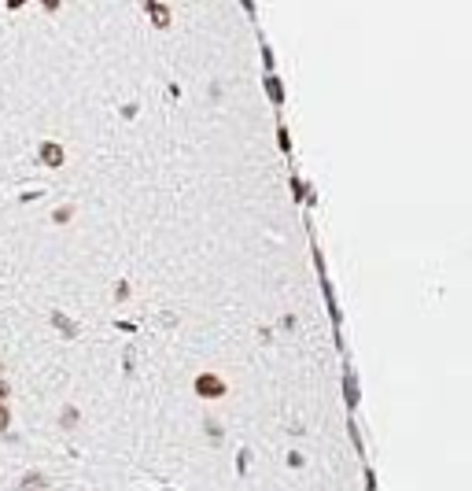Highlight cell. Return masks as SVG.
<instances>
[{"label": "cell", "mask_w": 472, "mask_h": 491, "mask_svg": "<svg viewBox=\"0 0 472 491\" xmlns=\"http://www.w3.org/2000/svg\"><path fill=\"white\" fill-rule=\"evenodd\" d=\"M196 392L207 399H218V396H225V384L214 377V373H203V377H196Z\"/></svg>", "instance_id": "1"}, {"label": "cell", "mask_w": 472, "mask_h": 491, "mask_svg": "<svg viewBox=\"0 0 472 491\" xmlns=\"http://www.w3.org/2000/svg\"><path fill=\"white\" fill-rule=\"evenodd\" d=\"M41 163H45V166H52V170H59L63 166V159H67V155H63V148L56 144V141H45V144H41Z\"/></svg>", "instance_id": "2"}, {"label": "cell", "mask_w": 472, "mask_h": 491, "mask_svg": "<svg viewBox=\"0 0 472 491\" xmlns=\"http://www.w3.org/2000/svg\"><path fill=\"white\" fill-rule=\"evenodd\" d=\"M144 8L152 12V19H155V26H159V30H166V26H170V8H163L159 0H144Z\"/></svg>", "instance_id": "3"}, {"label": "cell", "mask_w": 472, "mask_h": 491, "mask_svg": "<svg viewBox=\"0 0 472 491\" xmlns=\"http://www.w3.org/2000/svg\"><path fill=\"white\" fill-rule=\"evenodd\" d=\"M19 491H48V480L41 473H26L23 484H19Z\"/></svg>", "instance_id": "4"}, {"label": "cell", "mask_w": 472, "mask_h": 491, "mask_svg": "<svg viewBox=\"0 0 472 491\" xmlns=\"http://www.w3.org/2000/svg\"><path fill=\"white\" fill-rule=\"evenodd\" d=\"M8 421H12V418H8V407H4V403H0V432L8 429Z\"/></svg>", "instance_id": "5"}, {"label": "cell", "mask_w": 472, "mask_h": 491, "mask_svg": "<svg viewBox=\"0 0 472 491\" xmlns=\"http://www.w3.org/2000/svg\"><path fill=\"white\" fill-rule=\"evenodd\" d=\"M26 4V0H8V8H12V12H15V8H23Z\"/></svg>", "instance_id": "6"}, {"label": "cell", "mask_w": 472, "mask_h": 491, "mask_svg": "<svg viewBox=\"0 0 472 491\" xmlns=\"http://www.w3.org/2000/svg\"><path fill=\"white\" fill-rule=\"evenodd\" d=\"M4 399H8V384L0 381V403H4Z\"/></svg>", "instance_id": "7"}, {"label": "cell", "mask_w": 472, "mask_h": 491, "mask_svg": "<svg viewBox=\"0 0 472 491\" xmlns=\"http://www.w3.org/2000/svg\"><path fill=\"white\" fill-rule=\"evenodd\" d=\"M45 8H48V12H56V8H59V0H45Z\"/></svg>", "instance_id": "8"}]
</instances>
